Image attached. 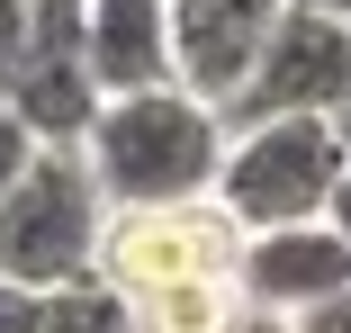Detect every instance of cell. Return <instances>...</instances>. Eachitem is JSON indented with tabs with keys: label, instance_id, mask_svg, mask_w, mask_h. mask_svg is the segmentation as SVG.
<instances>
[{
	"label": "cell",
	"instance_id": "e0dca14e",
	"mask_svg": "<svg viewBox=\"0 0 351 333\" xmlns=\"http://www.w3.org/2000/svg\"><path fill=\"white\" fill-rule=\"evenodd\" d=\"M333 145H342V171H351V108L333 117Z\"/></svg>",
	"mask_w": 351,
	"mask_h": 333
},
{
	"label": "cell",
	"instance_id": "6da1fadb",
	"mask_svg": "<svg viewBox=\"0 0 351 333\" xmlns=\"http://www.w3.org/2000/svg\"><path fill=\"white\" fill-rule=\"evenodd\" d=\"M99 280L117 288L135 333H234L243 324V225L217 198L108 217Z\"/></svg>",
	"mask_w": 351,
	"mask_h": 333
},
{
	"label": "cell",
	"instance_id": "ba28073f",
	"mask_svg": "<svg viewBox=\"0 0 351 333\" xmlns=\"http://www.w3.org/2000/svg\"><path fill=\"white\" fill-rule=\"evenodd\" d=\"M351 288V243L333 225H279V234H243V306L306 324L315 306H333Z\"/></svg>",
	"mask_w": 351,
	"mask_h": 333
},
{
	"label": "cell",
	"instance_id": "7a4b0ae2",
	"mask_svg": "<svg viewBox=\"0 0 351 333\" xmlns=\"http://www.w3.org/2000/svg\"><path fill=\"white\" fill-rule=\"evenodd\" d=\"M82 162H90V180L117 217L198 208V198H217V171H226V117L207 99H189L180 82L135 90V99H108L90 117Z\"/></svg>",
	"mask_w": 351,
	"mask_h": 333
},
{
	"label": "cell",
	"instance_id": "30bf717a",
	"mask_svg": "<svg viewBox=\"0 0 351 333\" xmlns=\"http://www.w3.org/2000/svg\"><path fill=\"white\" fill-rule=\"evenodd\" d=\"M45 333H135V315L117 306V288H108V280H82V288L45 297Z\"/></svg>",
	"mask_w": 351,
	"mask_h": 333
},
{
	"label": "cell",
	"instance_id": "52a82bcc",
	"mask_svg": "<svg viewBox=\"0 0 351 333\" xmlns=\"http://www.w3.org/2000/svg\"><path fill=\"white\" fill-rule=\"evenodd\" d=\"M279 18H289V0H171V82L226 117L261 45L279 36Z\"/></svg>",
	"mask_w": 351,
	"mask_h": 333
},
{
	"label": "cell",
	"instance_id": "8992f818",
	"mask_svg": "<svg viewBox=\"0 0 351 333\" xmlns=\"http://www.w3.org/2000/svg\"><path fill=\"white\" fill-rule=\"evenodd\" d=\"M351 108V18H306L289 10L279 18V36L261 45L252 82L234 90L226 108V136L234 126H270V117H342Z\"/></svg>",
	"mask_w": 351,
	"mask_h": 333
},
{
	"label": "cell",
	"instance_id": "3957f363",
	"mask_svg": "<svg viewBox=\"0 0 351 333\" xmlns=\"http://www.w3.org/2000/svg\"><path fill=\"white\" fill-rule=\"evenodd\" d=\"M108 198L82 153H36L19 189L0 198V280L27 297H63L99 280V243H108Z\"/></svg>",
	"mask_w": 351,
	"mask_h": 333
},
{
	"label": "cell",
	"instance_id": "4fadbf2b",
	"mask_svg": "<svg viewBox=\"0 0 351 333\" xmlns=\"http://www.w3.org/2000/svg\"><path fill=\"white\" fill-rule=\"evenodd\" d=\"M0 333H45V297H27V288L0 280Z\"/></svg>",
	"mask_w": 351,
	"mask_h": 333
},
{
	"label": "cell",
	"instance_id": "8fae6325",
	"mask_svg": "<svg viewBox=\"0 0 351 333\" xmlns=\"http://www.w3.org/2000/svg\"><path fill=\"white\" fill-rule=\"evenodd\" d=\"M19 54H27V0H0V117H10V82H19Z\"/></svg>",
	"mask_w": 351,
	"mask_h": 333
},
{
	"label": "cell",
	"instance_id": "277c9868",
	"mask_svg": "<svg viewBox=\"0 0 351 333\" xmlns=\"http://www.w3.org/2000/svg\"><path fill=\"white\" fill-rule=\"evenodd\" d=\"M342 189V145L324 117H270V126H234L226 136V171H217V208L243 234H279V225H324Z\"/></svg>",
	"mask_w": 351,
	"mask_h": 333
},
{
	"label": "cell",
	"instance_id": "2e32d148",
	"mask_svg": "<svg viewBox=\"0 0 351 333\" xmlns=\"http://www.w3.org/2000/svg\"><path fill=\"white\" fill-rule=\"evenodd\" d=\"M289 10H306V18H351V0H289Z\"/></svg>",
	"mask_w": 351,
	"mask_h": 333
},
{
	"label": "cell",
	"instance_id": "5bb4252c",
	"mask_svg": "<svg viewBox=\"0 0 351 333\" xmlns=\"http://www.w3.org/2000/svg\"><path fill=\"white\" fill-rule=\"evenodd\" d=\"M298 333H351V288H342V297H333V306H315V315H306V324H298Z\"/></svg>",
	"mask_w": 351,
	"mask_h": 333
},
{
	"label": "cell",
	"instance_id": "9a60e30c",
	"mask_svg": "<svg viewBox=\"0 0 351 333\" xmlns=\"http://www.w3.org/2000/svg\"><path fill=\"white\" fill-rule=\"evenodd\" d=\"M324 225H333V234L351 243V171H342V189H333V208H324Z\"/></svg>",
	"mask_w": 351,
	"mask_h": 333
},
{
	"label": "cell",
	"instance_id": "9c48e42d",
	"mask_svg": "<svg viewBox=\"0 0 351 333\" xmlns=\"http://www.w3.org/2000/svg\"><path fill=\"white\" fill-rule=\"evenodd\" d=\"M90 73L108 99L171 90V0H90Z\"/></svg>",
	"mask_w": 351,
	"mask_h": 333
},
{
	"label": "cell",
	"instance_id": "5b68a950",
	"mask_svg": "<svg viewBox=\"0 0 351 333\" xmlns=\"http://www.w3.org/2000/svg\"><path fill=\"white\" fill-rule=\"evenodd\" d=\"M99 108H108V90L90 73V0H27V54L10 82V117L27 126V145L82 153Z\"/></svg>",
	"mask_w": 351,
	"mask_h": 333
},
{
	"label": "cell",
	"instance_id": "7c38bea8",
	"mask_svg": "<svg viewBox=\"0 0 351 333\" xmlns=\"http://www.w3.org/2000/svg\"><path fill=\"white\" fill-rule=\"evenodd\" d=\"M27 162H36V145H27V126H19V117H0V198L19 189V171H27Z\"/></svg>",
	"mask_w": 351,
	"mask_h": 333
}]
</instances>
